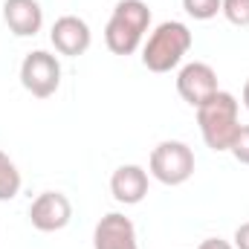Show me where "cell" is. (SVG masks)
Returning a JSON list of instances; mask_svg holds the SVG:
<instances>
[{"label": "cell", "instance_id": "1", "mask_svg": "<svg viewBox=\"0 0 249 249\" xmlns=\"http://www.w3.org/2000/svg\"><path fill=\"white\" fill-rule=\"evenodd\" d=\"M151 26V9L142 0H119L105 26V44L113 55H133Z\"/></svg>", "mask_w": 249, "mask_h": 249}, {"label": "cell", "instance_id": "2", "mask_svg": "<svg viewBox=\"0 0 249 249\" xmlns=\"http://www.w3.org/2000/svg\"><path fill=\"white\" fill-rule=\"evenodd\" d=\"M197 124L203 133V142L212 151H229L235 133H238V99L226 90H217L197 107Z\"/></svg>", "mask_w": 249, "mask_h": 249}, {"label": "cell", "instance_id": "3", "mask_svg": "<svg viewBox=\"0 0 249 249\" xmlns=\"http://www.w3.org/2000/svg\"><path fill=\"white\" fill-rule=\"evenodd\" d=\"M191 41L194 38H191V29L186 23L165 20L148 35V41L142 47V64L151 72H171L191 50Z\"/></svg>", "mask_w": 249, "mask_h": 249}, {"label": "cell", "instance_id": "4", "mask_svg": "<svg viewBox=\"0 0 249 249\" xmlns=\"http://www.w3.org/2000/svg\"><path fill=\"white\" fill-rule=\"evenodd\" d=\"M194 151L180 139H165L160 142L151 157H148V171L154 180H160L162 186H183L194 174Z\"/></svg>", "mask_w": 249, "mask_h": 249}, {"label": "cell", "instance_id": "5", "mask_svg": "<svg viewBox=\"0 0 249 249\" xmlns=\"http://www.w3.org/2000/svg\"><path fill=\"white\" fill-rule=\"evenodd\" d=\"M20 84L35 99L55 96V90L61 87V61L53 53H47V50L29 53L20 61Z\"/></svg>", "mask_w": 249, "mask_h": 249}, {"label": "cell", "instance_id": "6", "mask_svg": "<svg viewBox=\"0 0 249 249\" xmlns=\"http://www.w3.org/2000/svg\"><path fill=\"white\" fill-rule=\"evenodd\" d=\"M72 220V203L61 191H41L29 206V223L38 232H61Z\"/></svg>", "mask_w": 249, "mask_h": 249}, {"label": "cell", "instance_id": "7", "mask_svg": "<svg viewBox=\"0 0 249 249\" xmlns=\"http://www.w3.org/2000/svg\"><path fill=\"white\" fill-rule=\"evenodd\" d=\"M217 90H220V87H217V72H214L209 64L191 61L177 72V93H180V99H183L186 105H191L194 110H197L209 96H214Z\"/></svg>", "mask_w": 249, "mask_h": 249}, {"label": "cell", "instance_id": "8", "mask_svg": "<svg viewBox=\"0 0 249 249\" xmlns=\"http://www.w3.org/2000/svg\"><path fill=\"white\" fill-rule=\"evenodd\" d=\"M50 41L55 47L58 55H67V58H78L90 50L93 44V32L87 26V20H81L78 15H64L53 23L50 29Z\"/></svg>", "mask_w": 249, "mask_h": 249}, {"label": "cell", "instance_id": "9", "mask_svg": "<svg viewBox=\"0 0 249 249\" xmlns=\"http://www.w3.org/2000/svg\"><path fill=\"white\" fill-rule=\"evenodd\" d=\"M93 249H139L130 217H124L119 212L105 214L93 229Z\"/></svg>", "mask_w": 249, "mask_h": 249}, {"label": "cell", "instance_id": "10", "mask_svg": "<svg viewBox=\"0 0 249 249\" xmlns=\"http://www.w3.org/2000/svg\"><path fill=\"white\" fill-rule=\"evenodd\" d=\"M3 20L12 35L32 38L44 26V9L38 0H3Z\"/></svg>", "mask_w": 249, "mask_h": 249}, {"label": "cell", "instance_id": "11", "mask_svg": "<svg viewBox=\"0 0 249 249\" xmlns=\"http://www.w3.org/2000/svg\"><path fill=\"white\" fill-rule=\"evenodd\" d=\"M110 194L116 203L136 206L148 194V171L142 165H119L110 177Z\"/></svg>", "mask_w": 249, "mask_h": 249}, {"label": "cell", "instance_id": "12", "mask_svg": "<svg viewBox=\"0 0 249 249\" xmlns=\"http://www.w3.org/2000/svg\"><path fill=\"white\" fill-rule=\"evenodd\" d=\"M18 194H20V171L9 160V154L0 151V203L15 200Z\"/></svg>", "mask_w": 249, "mask_h": 249}, {"label": "cell", "instance_id": "13", "mask_svg": "<svg viewBox=\"0 0 249 249\" xmlns=\"http://www.w3.org/2000/svg\"><path fill=\"white\" fill-rule=\"evenodd\" d=\"M220 6H223V0H183L186 15L194 18V20H212V18H217Z\"/></svg>", "mask_w": 249, "mask_h": 249}, {"label": "cell", "instance_id": "14", "mask_svg": "<svg viewBox=\"0 0 249 249\" xmlns=\"http://www.w3.org/2000/svg\"><path fill=\"white\" fill-rule=\"evenodd\" d=\"M220 15L232 26H249V0H223Z\"/></svg>", "mask_w": 249, "mask_h": 249}, {"label": "cell", "instance_id": "15", "mask_svg": "<svg viewBox=\"0 0 249 249\" xmlns=\"http://www.w3.org/2000/svg\"><path fill=\"white\" fill-rule=\"evenodd\" d=\"M229 154L241 162V165H249V124H241L232 145H229Z\"/></svg>", "mask_w": 249, "mask_h": 249}, {"label": "cell", "instance_id": "16", "mask_svg": "<svg viewBox=\"0 0 249 249\" xmlns=\"http://www.w3.org/2000/svg\"><path fill=\"white\" fill-rule=\"evenodd\" d=\"M232 241H235V249H249V220L235 229V238Z\"/></svg>", "mask_w": 249, "mask_h": 249}, {"label": "cell", "instance_id": "17", "mask_svg": "<svg viewBox=\"0 0 249 249\" xmlns=\"http://www.w3.org/2000/svg\"><path fill=\"white\" fill-rule=\"evenodd\" d=\"M197 249H235V247L229 241H223V238H206Z\"/></svg>", "mask_w": 249, "mask_h": 249}, {"label": "cell", "instance_id": "18", "mask_svg": "<svg viewBox=\"0 0 249 249\" xmlns=\"http://www.w3.org/2000/svg\"><path fill=\"white\" fill-rule=\"evenodd\" d=\"M241 102H244V107L249 110V78H247V84H244V93H241Z\"/></svg>", "mask_w": 249, "mask_h": 249}]
</instances>
